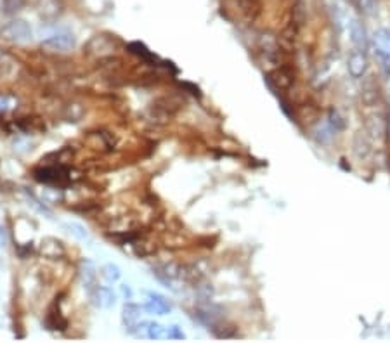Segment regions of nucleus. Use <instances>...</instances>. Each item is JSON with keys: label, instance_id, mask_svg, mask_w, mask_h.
Masks as SVG:
<instances>
[{"label": "nucleus", "instance_id": "f257e3e1", "mask_svg": "<svg viewBox=\"0 0 390 343\" xmlns=\"http://www.w3.org/2000/svg\"><path fill=\"white\" fill-rule=\"evenodd\" d=\"M42 45L45 49L54 50V52H68V50L75 47V36H73L71 31L57 30L45 36L42 40Z\"/></svg>", "mask_w": 390, "mask_h": 343}, {"label": "nucleus", "instance_id": "f03ea898", "mask_svg": "<svg viewBox=\"0 0 390 343\" xmlns=\"http://www.w3.org/2000/svg\"><path fill=\"white\" fill-rule=\"evenodd\" d=\"M172 301L167 296L154 293V291H148L146 293V301H144V310L148 314L153 315H167L172 312Z\"/></svg>", "mask_w": 390, "mask_h": 343}, {"label": "nucleus", "instance_id": "7ed1b4c3", "mask_svg": "<svg viewBox=\"0 0 390 343\" xmlns=\"http://www.w3.org/2000/svg\"><path fill=\"white\" fill-rule=\"evenodd\" d=\"M89 295H90L92 304L99 309H109L116 304V293H114L113 288H109V286L95 285L92 290H89Z\"/></svg>", "mask_w": 390, "mask_h": 343}, {"label": "nucleus", "instance_id": "20e7f679", "mask_svg": "<svg viewBox=\"0 0 390 343\" xmlns=\"http://www.w3.org/2000/svg\"><path fill=\"white\" fill-rule=\"evenodd\" d=\"M2 33L9 40H14V42H28V40H31V28L28 26V23L21 19L11 21L7 26H4Z\"/></svg>", "mask_w": 390, "mask_h": 343}, {"label": "nucleus", "instance_id": "39448f33", "mask_svg": "<svg viewBox=\"0 0 390 343\" xmlns=\"http://www.w3.org/2000/svg\"><path fill=\"white\" fill-rule=\"evenodd\" d=\"M135 336L148 338V340H163L167 338V328L154 321H141L135 329Z\"/></svg>", "mask_w": 390, "mask_h": 343}, {"label": "nucleus", "instance_id": "423d86ee", "mask_svg": "<svg viewBox=\"0 0 390 343\" xmlns=\"http://www.w3.org/2000/svg\"><path fill=\"white\" fill-rule=\"evenodd\" d=\"M141 317H142V310L139 305L135 304H125V307H123V326H125L127 333H130V335H135V329L137 326H139L141 322Z\"/></svg>", "mask_w": 390, "mask_h": 343}, {"label": "nucleus", "instance_id": "0eeeda50", "mask_svg": "<svg viewBox=\"0 0 390 343\" xmlns=\"http://www.w3.org/2000/svg\"><path fill=\"white\" fill-rule=\"evenodd\" d=\"M347 68H348V73H350L354 78H361L364 75L366 68H368V59H366V54L364 50H354L348 57V63H347Z\"/></svg>", "mask_w": 390, "mask_h": 343}, {"label": "nucleus", "instance_id": "6e6552de", "mask_svg": "<svg viewBox=\"0 0 390 343\" xmlns=\"http://www.w3.org/2000/svg\"><path fill=\"white\" fill-rule=\"evenodd\" d=\"M350 35H352V42H354L357 50H364V47H366V30L359 21L354 19L350 23Z\"/></svg>", "mask_w": 390, "mask_h": 343}, {"label": "nucleus", "instance_id": "1a4fd4ad", "mask_svg": "<svg viewBox=\"0 0 390 343\" xmlns=\"http://www.w3.org/2000/svg\"><path fill=\"white\" fill-rule=\"evenodd\" d=\"M101 276H103L104 281L109 283V285H114V283L120 281L122 271H120V267H118V265L106 264V265H103V269H101Z\"/></svg>", "mask_w": 390, "mask_h": 343}, {"label": "nucleus", "instance_id": "9d476101", "mask_svg": "<svg viewBox=\"0 0 390 343\" xmlns=\"http://www.w3.org/2000/svg\"><path fill=\"white\" fill-rule=\"evenodd\" d=\"M64 227L68 229V232L76 237L78 241H87L89 239V232H87V229L82 226V224H76V222H66L64 224Z\"/></svg>", "mask_w": 390, "mask_h": 343}, {"label": "nucleus", "instance_id": "9b49d317", "mask_svg": "<svg viewBox=\"0 0 390 343\" xmlns=\"http://www.w3.org/2000/svg\"><path fill=\"white\" fill-rule=\"evenodd\" d=\"M375 49L385 50V52H390V31L388 30H378L375 33Z\"/></svg>", "mask_w": 390, "mask_h": 343}, {"label": "nucleus", "instance_id": "f8f14e48", "mask_svg": "<svg viewBox=\"0 0 390 343\" xmlns=\"http://www.w3.org/2000/svg\"><path fill=\"white\" fill-rule=\"evenodd\" d=\"M375 54H376V59L380 61V66H382L383 73L387 76H390V52H385V50L375 49Z\"/></svg>", "mask_w": 390, "mask_h": 343}, {"label": "nucleus", "instance_id": "ddd939ff", "mask_svg": "<svg viewBox=\"0 0 390 343\" xmlns=\"http://www.w3.org/2000/svg\"><path fill=\"white\" fill-rule=\"evenodd\" d=\"M184 338H186V335L181 326L173 324V326L167 328V340H184Z\"/></svg>", "mask_w": 390, "mask_h": 343}, {"label": "nucleus", "instance_id": "4468645a", "mask_svg": "<svg viewBox=\"0 0 390 343\" xmlns=\"http://www.w3.org/2000/svg\"><path fill=\"white\" fill-rule=\"evenodd\" d=\"M128 47H134V49H137V50H132V52H135V54H139V56H142V57H146V59H153V54L149 52L148 49L144 47L142 44H139V42H134V44H130Z\"/></svg>", "mask_w": 390, "mask_h": 343}, {"label": "nucleus", "instance_id": "2eb2a0df", "mask_svg": "<svg viewBox=\"0 0 390 343\" xmlns=\"http://www.w3.org/2000/svg\"><path fill=\"white\" fill-rule=\"evenodd\" d=\"M361 7L364 12H371L375 7V4H373V0H361Z\"/></svg>", "mask_w": 390, "mask_h": 343}, {"label": "nucleus", "instance_id": "dca6fc26", "mask_svg": "<svg viewBox=\"0 0 390 343\" xmlns=\"http://www.w3.org/2000/svg\"><path fill=\"white\" fill-rule=\"evenodd\" d=\"M122 293H123V296H125V300H128V301L132 300V290H130V286L123 285V286H122Z\"/></svg>", "mask_w": 390, "mask_h": 343}, {"label": "nucleus", "instance_id": "f3484780", "mask_svg": "<svg viewBox=\"0 0 390 343\" xmlns=\"http://www.w3.org/2000/svg\"><path fill=\"white\" fill-rule=\"evenodd\" d=\"M7 245V234L4 231V227H0V246H6Z\"/></svg>", "mask_w": 390, "mask_h": 343}, {"label": "nucleus", "instance_id": "a211bd4d", "mask_svg": "<svg viewBox=\"0 0 390 343\" xmlns=\"http://www.w3.org/2000/svg\"><path fill=\"white\" fill-rule=\"evenodd\" d=\"M4 109H6V100H4L2 97H0V113H2Z\"/></svg>", "mask_w": 390, "mask_h": 343}]
</instances>
